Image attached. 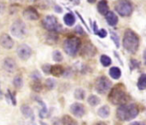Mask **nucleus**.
<instances>
[{
    "label": "nucleus",
    "mask_w": 146,
    "mask_h": 125,
    "mask_svg": "<svg viewBox=\"0 0 146 125\" xmlns=\"http://www.w3.org/2000/svg\"><path fill=\"white\" fill-rule=\"evenodd\" d=\"M45 85H46V88H47L49 90H52V89H54L55 87H56V82H55L54 79L49 78V79L46 80Z\"/></svg>",
    "instance_id": "obj_31"
},
{
    "label": "nucleus",
    "mask_w": 146,
    "mask_h": 125,
    "mask_svg": "<svg viewBox=\"0 0 146 125\" xmlns=\"http://www.w3.org/2000/svg\"><path fill=\"white\" fill-rule=\"evenodd\" d=\"M58 40V36L56 33V32H50L47 36H46V42L49 45H53L56 44Z\"/></svg>",
    "instance_id": "obj_21"
},
{
    "label": "nucleus",
    "mask_w": 146,
    "mask_h": 125,
    "mask_svg": "<svg viewBox=\"0 0 146 125\" xmlns=\"http://www.w3.org/2000/svg\"><path fill=\"white\" fill-rule=\"evenodd\" d=\"M63 21L67 26L71 27L75 23V17L72 13H67L63 17Z\"/></svg>",
    "instance_id": "obj_19"
},
{
    "label": "nucleus",
    "mask_w": 146,
    "mask_h": 125,
    "mask_svg": "<svg viewBox=\"0 0 146 125\" xmlns=\"http://www.w3.org/2000/svg\"><path fill=\"white\" fill-rule=\"evenodd\" d=\"M100 62L103 64V66H104V67L110 66L111 64V63H112L111 58L107 55H102L101 57H100Z\"/></svg>",
    "instance_id": "obj_27"
},
{
    "label": "nucleus",
    "mask_w": 146,
    "mask_h": 125,
    "mask_svg": "<svg viewBox=\"0 0 146 125\" xmlns=\"http://www.w3.org/2000/svg\"><path fill=\"white\" fill-rule=\"evenodd\" d=\"M129 125H146V124L143 123V122H133Z\"/></svg>",
    "instance_id": "obj_40"
},
{
    "label": "nucleus",
    "mask_w": 146,
    "mask_h": 125,
    "mask_svg": "<svg viewBox=\"0 0 146 125\" xmlns=\"http://www.w3.org/2000/svg\"><path fill=\"white\" fill-rule=\"evenodd\" d=\"M0 92H1V91H0Z\"/></svg>",
    "instance_id": "obj_49"
},
{
    "label": "nucleus",
    "mask_w": 146,
    "mask_h": 125,
    "mask_svg": "<svg viewBox=\"0 0 146 125\" xmlns=\"http://www.w3.org/2000/svg\"><path fill=\"white\" fill-rule=\"evenodd\" d=\"M31 88L35 93H40L43 89V86L39 81H33L31 84Z\"/></svg>",
    "instance_id": "obj_24"
},
{
    "label": "nucleus",
    "mask_w": 146,
    "mask_h": 125,
    "mask_svg": "<svg viewBox=\"0 0 146 125\" xmlns=\"http://www.w3.org/2000/svg\"><path fill=\"white\" fill-rule=\"evenodd\" d=\"M76 31H77L78 33H80V34H83V33H84V30L81 28L80 26H78V27H76Z\"/></svg>",
    "instance_id": "obj_39"
},
{
    "label": "nucleus",
    "mask_w": 146,
    "mask_h": 125,
    "mask_svg": "<svg viewBox=\"0 0 146 125\" xmlns=\"http://www.w3.org/2000/svg\"><path fill=\"white\" fill-rule=\"evenodd\" d=\"M138 88L144 90L146 88V74H142L138 81Z\"/></svg>",
    "instance_id": "obj_23"
},
{
    "label": "nucleus",
    "mask_w": 146,
    "mask_h": 125,
    "mask_svg": "<svg viewBox=\"0 0 146 125\" xmlns=\"http://www.w3.org/2000/svg\"><path fill=\"white\" fill-rule=\"evenodd\" d=\"M39 124H40V125H48L46 123H44V122H43V121H40Z\"/></svg>",
    "instance_id": "obj_46"
},
{
    "label": "nucleus",
    "mask_w": 146,
    "mask_h": 125,
    "mask_svg": "<svg viewBox=\"0 0 146 125\" xmlns=\"http://www.w3.org/2000/svg\"><path fill=\"white\" fill-rule=\"evenodd\" d=\"M43 27L50 32H57L59 31L62 27L58 24L56 18L54 15H47L43 19L42 21Z\"/></svg>",
    "instance_id": "obj_7"
},
{
    "label": "nucleus",
    "mask_w": 146,
    "mask_h": 125,
    "mask_svg": "<svg viewBox=\"0 0 146 125\" xmlns=\"http://www.w3.org/2000/svg\"><path fill=\"white\" fill-rule=\"evenodd\" d=\"M95 125H107V124H105L104 122H98V123H97Z\"/></svg>",
    "instance_id": "obj_45"
},
{
    "label": "nucleus",
    "mask_w": 146,
    "mask_h": 125,
    "mask_svg": "<svg viewBox=\"0 0 146 125\" xmlns=\"http://www.w3.org/2000/svg\"><path fill=\"white\" fill-rule=\"evenodd\" d=\"M21 112L22 113V115L27 118H32V120L34 119V115H33V112L32 110V108L27 106V105H22L21 107Z\"/></svg>",
    "instance_id": "obj_15"
},
{
    "label": "nucleus",
    "mask_w": 146,
    "mask_h": 125,
    "mask_svg": "<svg viewBox=\"0 0 146 125\" xmlns=\"http://www.w3.org/2000/svg\"><path fill=\"white\" fill-rule=\"evenodd\" d=\"M98 12L102 15H106L109 12V5L106 0H101L98 4Z\"/></svg>",
    "instance_id": "obj_17"
},
{
    "label": "nucleus",
    "mask_w": 146,
    "mask_h": 125,
    "mask_svg": "<svg viewBox=\"0 0 146 125\" xmlns=\"http://www.w3.org/2000/svg\"><path fill=\"white\" fill-rule=\"evenodd\" d=\"M85 96H86V93H85V90H83L82 88H77L74 92V98L76 100H82L85 99Z\"/></svg>",
    "instance_id": "obj_26"
},
{
    "label": "nucleus",
    "mask_w": 146,
    "mask_h": 125,
    "mask_svg": "<svg viewBox=\"0 0 146 125\" xmlns=\"http://www.w3.org/2000/svg\"><path fill=\"white\" fill-rule=\"evenodd\" d=\"M14 40L7 33H3L0 36V45L7 50L12 49L14 46Z\"/></svg>",
    "instance_id": "obj_13"
},
{
    "label": "nucleus",
    "mask_w": 146,
    "mask_h": 125,
    "mask_svg": "<svg viewBox=\"0 0 146 125\" xmlns=\"http://www.w3.org/2000/svg\"><path fill=\"white\" fill-rule=\"evenodd\" d=\"M92 49H95V48L93 47V45H89L88 46H86V48L84 49V51H85L86 54H89L90 56H93L95 53L92 52Z\"/></svg>",
    "instance_id": "obj_33"
},
{
    "label": "nucleus",
    "mask_w": 146,
    "mask_h": 125,
    "mask_svg": "<svg viewBox=\"0 0 146 125\" xmlns=\"http://www.w3.org/2000/svg\"><path fill=\"white\" fill-rule=\"evenodd\" d=\"M81 46V41L77 37L68 38L63 43V49L69 56H75Z\"/></svg>",
    "instance_id": "obj_4"
},
{
    "label": "nucleus",
    "mask_w": 146,
    "mask_h": 125,
    "mask_svg": "<svg viewBox=\"0 0 146 125\" xmlns=\"http://www.w3.org/2000/svg\"><path fill=\"white\" fill-rule=\"evenodd\" d=\"M13 1H20V0H13Z\"/></svg>",
    "instance_id": "obj_48"
},
{
    "label": "nucleus",
    "mask_w": 146,
    "mask_h": 125,
    "mask_svg": "<svg viewBox=\"0 0 146 125\" xmlns=\"http://www.w3.org/2000/svg\"><path fill=\"white\" fill-rule=\"evenodd\" d=\"M50 70H51V65L49 64H44L42 66V70L44 71V74L46 75H49L50 74Z\"/></svg>",
    "instance_id": "obj_34"
},
{
    "label": "nucleus",
    "mask_w": 146,
    "mask_h": 125,
    "mask_svg": "<svg viewBox=\"0 0 146 125\" xmlns=\"http://www.w3.org/2000/svg\"><path fill=\"white\" fill-rule=\"evenodd\" d=\"M13 83H14V86L16 88H21L22 86H23V80H22V77L21 76H17L14 78V81H13Z\"/></svg>",
    "instance_id": "obj_28"
},
{
    "label": "nucleus",
    "mask_w": 146,
    "mask_h": 125,
    "mask_svg": "<svg viewBox=\"0 0 146 125\" xmlns=\"http://www.w3.org/2000/svg\"><path fill=\"white\" fill-rule=\"evenodd\" d=\"M123 46L129 53H136L139 46V39L135 32L131 29H127L125 32L123 37Z\"/></svg>",
    "instance_id": "obj_3"
},
{
    "label": "nucleus",
    "mask_w": 146,
    "mask_h": 125,
    "mask_svg": "<svg viewBox=\"0 0 146 125\" xmlns=\"http://www.w3.org/2000/svg\"><path fill=\"white\" fill-rule=\"evenodd\" d=\"M52 58L55 62H62V59H63V57H62V54L61 53V51H54L53 53H52Z\"/></svg>",
    "instance_id": "obj_29"
},
{
    "label": "nucleus",
    "mask_w": 146,
    "mask_h": 125,
    "mask_svg": "<svg viewBox=\"0 0 146 125\" xmlns=\"http://www.w3.org/2000/svg\"><path fill=\"white\" fill-rule=\"evenodd\" d=\"M115 10L121 16H129L133 12V6L127 0H120L115 5Z\"/></svg>",
    "instance_id": "obj_8"
},
{
    "label": "nucleus",
    "mask_w": 146,
    "mask_h": 125,
    "mask_svg": "<svg viewBox=\"0 0 146 125\" xmlns=\"http://www.w3.org/2000/svg\"><path fill=\"white\" fill-rule=\"evenodd\" d=\"M5 10V3L3 2H0V15H3Z\"/></svg>",
    "instance_id": "obj_38"
},
{
    "label": "nucleus",
    "mask_w": 146,
    "mask_h": 125,
    "mask_svg": "<svg viewBox=\"0 0 146 125\" xmlns=\"http://www.w3.org/2000/svg\"><path fill=\"white\" fill-rule=\"evenodd\" d=\"M98 115L102 118H107L110 115V109L108 106H101L98 111Z\"/></svg>",
    "instance_id": "obj_18"
},
{
    "label": "nucleus",
    "mask_w": 146,
    "mask_h": 125,
    "mask_svg": "<svg viewBox=\"0 0 146 125\" xmlns=\"http://www.w3.org/2000/svg\"><path fill=\"white\" fill-rule=\"evenodd\" d=\"M87 102H88V104H89L90 106H98V105L100 103V100H99V98H98V96L92 94V95H90V96L88 97Z\"/></svg>",
    "instance_id": "obj_25"
},
{
    "label": "nucleus",
    "mask_w": 146,
    "mask_h": 125,
    "mask_svg": "<svg viewBox=\"0 0 146 125\" xmlns=\"http://www.w3.org/2000/svg\"><path fill=\"white\" fill-rule=\"evenodd\" d=\"M93 29H94V33L97 34V33H98V30L97 29V23H96V22H94V23H93Z\"/></svg>",
    "instance_id": "obj_41"
},
{
    "label": "nucleus",
    "mask_w": 146,
    "mask_h": 125,
    "mask_svg": "<svg viewBox=\"0 0 146 125\" xmlns=\"http://www.w3.org/2000/svg\"><path fill=\"white\" fill-rule=\"evenodd\" d=\"M139 113V110L135 104H124L118 107L116 117L121 121H131Z\"/></svg>",
    "instance_id": "obj_2"
},
{
    "label": "nucleus",
    "mask_w": 146,
    "mask_h": 125,
    "mask_svg": "<svg viewBox=\"0 0 146 125\" xmlns=\"http://www.w3.org/2000/svg\"><path fill=\"white\" fill-rule=\"evenodd\" d=\"M8 94H9V100H11V102H12L13 106H16V100H15V94H12V93H11L9 90H8Z\"/></svg>",
    "instance_id": "obj_36"
},
{
    "label": "nucleus",
    "mask_w": 146,
    "mask_h": 125,
    "mask_svg": "<svg viewBox=\"0 0 146 125\" xmlns=\"http://www.w3.org/2000/svg\"><path fill=\"white\" fill-rule=\"evenodd\" d=\"M108 99L109 101L115 106H121L126 104L128 100V96L123 84H117L115 86L110 92Z\"/></svg>",
    "instance_id": "obj_1"
},
{
    "label": "nucleus",
    "mask_w": 146,
    "mask_h": 125,
    "mask_svg": "<svg viewBox=\"0 0 146 125\" xmlns=\"http://www.w3.org/2000/svg\"><path fill=\"white\" fill-rule=\"evenodd\" d=\"M64 69L62 66L61 65H54L51 66V70H50V74L53 75L54 76L59 77L62 75H64Z\"/></svg>",
    "instance_id": "obj_16"
},
{
    "label": "nucleus",
    "mask_w": 146,
    "mask_h": 125,
    "mask_svg": "<svg viewBox=\"0 0 146 125\" xmlns=\"http://www.w3.org/2000/svg\"><path fill=\"white\" fill-rule=\"evenodd\" d=\"M143 58H144V61H145V65H146V49L145 50V51H144V54H143Z\"/></svg>",
    "instance_id": "obj_43"
},
{
    "label": "nucleus",
    "mask_w": 146,
    "mask_h": 125,
    "mask_svg": "<svg viewBox=\"0 0 146 125\" xmlns=\"http://www.w3.org/2000/svg\"><path fill=\"white\" fill-rule=\"evenodd\" d=\"M110 34H111V39L114 41V43H115V46H116L117 48H119V47H120L119 36H118V35H117V33H116L115 32H114V31H111V32H110Z\"/></svg>",
    "instance_id": "obj_30"
},
{
    "label": "nucleus",
    "mask_w": 146,
    "mask_h": 125,
    "mask_svg": "<svg viewBox=\"0 0 146 125\" xmlns=\"http://www.w3.org/2000/svg\"><path fill=\"white\" fill-rule=\"evenodd\" d=\"M110 76L113 79L118 80L121 76V70L118 67H112L110 70Z\"/></svg>",
    "instance_id": "obj_20"
},
{
    "label": "nucleus",
    "mask_w": 146,
    "mask_h": 125,
    "mask_svg": "<svg viewBox=\"0 0 146 125\" xmlns=\"http://www.w3.org/2000/svg\"><path fill=\"white\" fill-rule=\"evenodd\" d=\"M100 38H105L106 36H107V31L105 30V29H100V30H98V33H97Z\"/></svg>",
    "instance_id": "obj_37"
},
{
    "label": "nucleus",
    "mask_w": 146,
    "mask_h": 125,
    "mask_svg": "<svg viewBox=\"0 0 146 125\" xmlns=\"http://www.w3.org/2000/svg\"><path fill=\"white\" fill-rule=\"evenodd\" d=\"M62 123L63 125H79L78 123L70 116L68 115H65L62 117Z\"/></svg>",
    "instance_id": "obj_22"
},
{
    "label": "nucleus",
    "mask_w": 146,
    "mask_h": 125,
    "mask_svg": "<svg viewBox=\"0 0 146 125\" xmlns=\"http://www.w3.org/2000/svg\"><path fill=\"white\" fill-rule=\"evenodd\" d=\"M139 65V62L137 60L132 59L130 61V68H131V70H134L135 68H138Z\"/></svg>",
    "instance_id": "obj_35"
},
{
    "label": "nucleus",
    "mask_w": 146,
    "mask_h": 125,
    "mask_svg": "<svg viewBox=\"0 0 146 125\" xmlns=\"http://www.w3.org/2000/svg\"><path fill=\"white\" fill-rule=\"evenodd\" d=\"M3 70L11 74V73H14L17 68V64H16V62L15 61V59L11 58V57H6L4 58L3 62Z\"/></svg>",
    "instance_id": "obj_12"
},
{
    "label": "nucleus",
    "mask_w": 146,
    "mask_h": 125,
    "mask_svg": "<svg viewBox=\"0 0 146 125\" xmlns=\"http://www.w3.org/2000/svg\"><path fill=\"white\" fill-rule=\"evenodd\" d=\"M32 52L33 51H32L31 47L26 44H22V45H19L17 50H16L17 56L23 61L29 59L30 57L32 56Z\"/></svg>",
    "instance_id": "obj_9"
},
{
    "label": "nucleus",
    "mask_w": 146,
    "mask_h": 125,
    "mask_svg": "<svg viewBox=\"0 0 146 125\" xmlns=\"http://www.w3.org/2000/svg\"><path fill=\"white\" fill-rule=\"evenodd\" d=\"M105 18H106V21L108 22V24L110 26H115L117 23H118V17L117 15L112 12V11H109L106 15H105Z\"/></svg>",
    "instance_id": "obj_14"
},
{
    "label": "nucleus",
    "mask_w": 146,
    "mask_h": 125,
    "mask_svg": "<svg viewBox=\"0 0 146 125\" xmlns=\"http://www.w3.org/2000/svg\"><path fill=\"white\" fill-rule=\"evenodd\" d=\"M73 3H74V4H79L80 3V0H70Z\"/></svg>",
    "instance_id": "obj_42"
},
{
    "label": "nucleus",
    "mask_w": 146,
    "mask_h": 125,
    "mask_svg": "<svg viewBox=\"0 0 146 125\" xmlns=\"http://www.w3.org/2000/svg\"><path fill=\"white\" fill-rule=\"evenodd\" d=\"M71 113L76 118H82L86 113L85 106L80 103H74L70 106Z\"/></svg>",
    "instance_id": "obj_10"
},
{
    "label": "nucleus",
    "mask_w": 146,
    "mask_h": 125,
    "mask_svg": "<svg viewBox=\"0 0 146 125\" xmlns=\"http://www.w3.org/2000/svg\"><path fill=\"white\" fill-rule=\"evenodd\" d=\"M10 33L17 39L23 38L27 34V26L25 22L21 20L15 21L10 27Z\"/></svg>",
    "instance_id": "obj_5"
},
{
    "label": "nucleus",
    "mask_w": 146,
    "mask_h": 125,
    "mask_svg": "<svg viewBox=\"0 0 146 125\" xmlns=\"http://www.w3.org/2000/svg\"><path fill=\"white\" fill-rule=\"evenodd\" d=\"M55 9H56V11H57L58 13L62 12V9H61V8H60L59 6H56V7H55Z\"/></svg>",
    "instance_id": "obj_44"
},
{
    "label": "nucleus",
    "mask_w": 146,
    "mask_h": 125,
    "mask_svg": "<svg viewBox=\"0 0 146 125\" xmlns=\"http://www.w3.org/2000/svg\"><path fill=\"white\" fill-rule=\"evenodd\" d=\"M89 3H95L96 2V0H87Z\"/></svg>",
    "instance_id": "obj_47"
},
{
    "label": "nucleus",
    "mask_w": 146,
    "mask_h": 125,
    "mask_svg": "<svg viewBox=\"0 0 146 125\" xmlns=\"http://www.w3.org/2000/svg\"><path fill=\"white\" fill-rule=\"evenodd\" d=\"M31 78L33 80V81H39L40 78H41V75L39 74V72L38 70H35L33 71L32 74H31Z\"/></svg>",
    "instance_id": "obj_32"
},
{
    "label": "nucleus",
    "mask_w": 146,
    "mask_h": 125,
    "mask_svg": "<svg viewBox=\"0 0 146 125\" xmlns=\"http://www.w3.org/2000/svg\"><path fill=\"white\" fill-rule=\"evenodd\" d=\"M23 16L28 21H37L39 18V14L33 7H27L23 11Z\"/></svg>",
    "instance_id": "obj_11"
},
{
    "label": "nucleus",
    "mask_w": 146,
    "mask_h": 125,
    "mask_svg": "<svg viewBox=\"0 0 146 125\" xmlns=\"http://www.w3.org/2000/svg\"><path fill=\"white\" fill-rule=\"evenodd\" d=\"M111 87H112V82L106 76L99 77L95 84L96 91L100 94H104L107 92H109Z\"/></svg>",
    "instance_id": "obj_6"
}]
</instances>
